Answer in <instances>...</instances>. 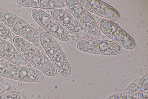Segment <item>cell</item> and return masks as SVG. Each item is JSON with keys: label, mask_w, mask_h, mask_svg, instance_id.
<instances>
[{"label": "cell", "mask_w": 148, "mask_h": 99, "mask_svg": "<svg viewBox=\"0 0 148 99\" xmlns=\"http://www.w3.org/2000/svg\"><path fill=\"white\" fill-rule=\"evenodd\" d=\"M11 30L14 33L29 42L36 43L40 40L38 32L21 19H18Z\"/></svg>", "instance_id": "obj_1"}, {"label": "cell", "mask_w": 148, "mask_h": 99, "mask_svg": "<svg viewBox=\"0 0 148 99\" xmlns=\"http://www.w3.org/2000/svg\"><path fill=\"white\" fill-rule=\"evenodd\" d=\"M0 55L18 66H23L26 63L25 58L23 55L6 42L0 50Z\"/></svg>", "instance_id": "obj_2"}, {"label": "cell", "mask_w": 148, "mask_h": 99, "mask_svg": "<svg viewBox=\"0 0 148 99\" xmlns=\"http://www.w3.org/2000/svg\"><path fill=\"white\" fill-rule=\"evenodd\" d=\"M40 40L48 55L50 57L62 50L52 36L47 32H43L40 35Z\"/></svg>", "instance_id": "obj_3"}, {"label": "cell", "mask_w": 148, "mask_h": 99, "mask_svg": "<svg viewBox=\"0 0 148 99\" xmlns=\"http://www.w3.org/2000/svg\"><path fill=\"white\" fill-rule=\"evenodd\" d=\"M43 78V74L36 69L20 66L16 79L22 81L37 82Z\"/></svg>", "instance_id": "obj_4"}, {"label": "cell", "mask_w": 148, "mask_h": 99, "mask_svg": "<svg viewBox=\"0 0 148 99\" xmlns=\"http://www.w3.org/2000/svg\"><path fill=\"white\" fill-rule=\"evenodd\" d=\"M13 42L16 48L27 60H29L37 51L35 47L20 36L14 37Z\"/></svg>", "instance_id": "obj_5"}, {"label": "cell", "mask_w": 148, "mask_h": 99, "mask_svg": "<svg viewBox=\"0 0 148 99\" xmlns=\"http://www.w3.org/2000/svg\"><path fill=\"white\" fill-rule=\"evenodd\" d=\"M50 58L62 75L66 77L70 75L71 68L65 54L62 50Z\"/></svg>", "instance_id": "obj_6"}, {"label": "cell", "mask_w": 148, "mask_h": 99, "mask_svg": "<svg viewBox=\"0 0 148 99\" xmlns=\"http://www.w3.org/2000/svg\"><path fill=\"white\" fill-rule=\"evenodd\" d=\"M32 15L34 20L46 30L54 20L51 16L39 9L33 10Z\"/></svg>", "instance_id": "obj_7"}, {"label": "cell", "mask_w": 148, "mask_h": 99, "mask_svg": "<svg viewBox=\"0 0 148 99\" xmlns=\"http://www.w3.org/2000/svg\"><path fill=\"white\" fill-rule=\"evenodd\" d=\"M47 32L60 40L68 41L70 35L68 31L55 20L47 30Z\"/></svg>", "instance_id": "obj_8"}, {"label": "cell", "mask_w": 148, "mask_h": 99, "mask_svg": "<svg viewBox=\"0 0 148 99\" xmlns=\"http://www.w3.org/2000/svg\"><path fill=\"white\" fill-rule=\"evenodd\" d=\"M51 14L55 21L66 28L74 19L70 14L61 9H53Z\"/></svg>", "instance_id": "obj_9"}, {"label": "cell", "mask_w": 148, "mask_h": 99, "mask_svg": "<svg viewBox=\"0 0 148 99\" xmlns=\"http://www.w3.org/2000/svg\"><path fill=\"white\" fill-rule=\"evenodd\" d=\"M96 14L110 21H116L119 17V14L117 11L102 2Z\"/></svg>", "instance_id": "obj_10"}, {"label": "cell", "mask_w": 148, "mask_h": 99, "mask_svg": "<svg viewBox=\"0 0 148 99\" xmlns=\"http://www.w3.org/2000/svg\"><path fill=\"white\" fill-rule=\"evenodd\" d=\"M147 75L140 77L132 83L124 91L127 98L129 99H135L137 97L143 82Z\"/></svg>", "instance_id": "obj_11"}, {"label": "cell", "mask_w": 148, "mask_h": 99, "mask_svg": "<svg viewBox=\"0 0 148 99\" xmlns=\"http://www.w3.org/2000/svg\"><path fill=\"white\" fill-rule=\"evenodd\" d=\"M19 67L14 64L0 62V75L16 79Z\"/></svg>", "instance_id": "obj_12"}, {"label": "cell", "mask_w": 148, "mask_h": 99, "mask_svg": "<svg viewBox=\"0 0 148 99\" xmlns=\"http://www.w3.org/2000/svg\"><path fill=\"white\" fill-rule=\"evenodd\" d=\"M37 68L46 75L53 76L57 73V70L54 64L45 56Z\"/></svg>", "instance_id": "obj_13"}, {"label": "cell", "mask_w": 148, "mask_h": 99, "mask_svg": "<svg viewBox=\"0 0 148 99\" xmlns=\"http://www.w3.org/2000/svg\"><path fill=\"white\" fill-rule=\"evenodd\" d=\"M19 18L15 15L0 8V22L9 28H12Z\"/></svg>", "instance_id": "obj_14"}, {"label": "cell", "mask_w": 148, "mask_h": 99, "mask_svg": "<svg viewBox=\"0 0 148 99\" xmlns=\"http://www.w3.org/2000/svg\"><path fill=\"white\" fill-rule=\"evenodd\" d=\"M99 28L106 36L111 38L119 28L115 24L107 19Z\"/></svg>", "instance_id": "obj_15"}, {"label": "cell", "mask_w": 148, "mask_h": 99, "mask_svg": "<svg viewBox=\"0 0 148 99\" xmlns=\"http://www.w3.org/2000/svg\"><path fill=\"white\" fill-rule=\"evenodd\" d=\"M122 48L119 44L112 42L109 41L106 54L114 55L121 52Z\"/></svg>", "instance_id": "obj_16"}, {"label": "cell", "mask_w": 148, "mask_h": 99, "mask_svg": "<svg viewBox=\"0 0 148 99\" xmlns=\"http://www.w3.org/2000/svg\"><path fill=\"white\" fill-rule=\"evenodd\" d=\"M148 75L145 78L138 93V98L148 99Z\"/></svg>", "instance_id": "obj_17"}, {"label": "cell", "mask_w": 148, "mask_h": 99, "mask_svg": "<svg viewBox=\"0 0 148 99\" xmlns=\"http://www.w3.org/2000/svg\"><path fill=\"white\" fill-rule=\"evenodd\" d=\"M128 35L122 29L119 28L111 39L116 43L120 45L122 41Z\"/></svg>", "instance_id": "obj_18"}, {"label": "cell", "mask_w": 148, "mask_h": 99, "mask_svg": "<svg viewBox=\"0 0 148 99\" xmlns=\"http://www.w3.org/2000/svg\"><path fill=\"white\" fill-rule=\"evenodd\" d=\"M90 44L91 40H82L77 42V46L82 51L90 53Z\"/></svg>", "instance_id": "obj_19"}, {"label": "cell", "mask_w": 148, "mask_h": 99, "mask_svg": "<svg viewBox=\"0 0 148 99\" xmlns=\"http://www.w3.org/2000/svg\"><path fill=\"white\" fill-rule=\"evenodd\" d=\"M17 2L20 5L25 7L38 8L39 6L38 0H18Z\"/></svg>", "instance_id": "obj_20"}, {"label": "cell", "mask_w": 148, "mask_h": 99, "mask_svg": "<svg viewBox=\"0 0 148 99\" xmlns=\"http://www.w3.org/2000/svg\"><path fill=\"white\" fill-rule=\"evenodd\" d=\"M86 10L81 5L74 8L71 12L77 20H79L87 12Z\"/></svg>", "instance_id": "obj_21"}, {"label": "cell", "mask_w": 148, "mask_h": 99, "mask_svg": "<svg viewBox=\"0 0 148 99\" xmlns=\"http://www.w3.org/2000/svg\"><path fill=\"white\" fill-rule=\"evenodd\" d=\"M74 35L78 38L82 40L87 39L89 36L87 30L81 24Z\"/></svg>", "instance_id": "obj_22"}, {"label": "cell", "mask_w": 148, "mask_h": 99, "mask_svg": "<svg viewBox=\"0 0 148 99\" xmlns=\"http://www.w3.org/2000/svg\"><path fill=\"white\" fill-rule=\"evenodd\" d=\"M20 94L16 91H10L0 94V99H21Z\"/></svg>", "instance_id": "obj_23"}, {"label": "cell", "mask_w": 148, "mask_h": 99, "mask_svg": "<svg viewBox=\"0 0 148 99\" xmlns=\"http://www.w3.org/2000/svg\"><path fill=\"white\" fill-rule=\"evenodd\" d=\"M11 32L9 28L0 22V38L2 39L9 38Z\"/></svg>", "instance_id": "obj_24"}, {"label": "cell", "mask_w": 148, "mask_h": 99, "mask_svg": "<svg viewBox=\"0 0 148 99\" xmlns=\"http://www.w3.org/2000/svg\"><path fill=\"white\" fill-rule=\"evenodd\" d=\"M120 45L127 49H131L134 47L135 44L132 38L128 35L122 41Z\"/></svg>", "instance_id": "obj_25"}, {"label": "cell", "mask_w": 148, "mask_h": 99, "mask_svg": "<svg viewBox=\"0 0 148 99\" xmlns=\"http://www.w3.org/2000/svg\"><path fill=\"white\" fill-rule=\"evenodd\" d=\"M109 41L99 40L97 53L100 54H106Z\"/></svg>", "instance_id": "obj_26"}, {"label": "cell", "mask_w": 148, "mask_h": 99, "mask_svg": "<svg viewBox=\"0 0 148 99\" xmlns=\"http://www.w3.org/2000/svg\"><path fill=\"white\" fill-rule=\"evenodd\" d=\"M80 25L78 21L74 19L66 29L68 32L74 35Z\"/></svg>", "instance_id": "obj_27"}, {"label": "cell", "mask_w": 148, "mask_h": 99, "mask_svg": "<svg viewBox=\"0 0 148 99\" xmlns=\"http://www.w3.org/2000/svg\"><path fill=\"white\" fill-rule=\"evenodd\" d=\"M93 19L90 14L87 12L78 21L80 24L84 26L90 22Z\"/></svg>", "instance_id": "obj_28"}, {"label": "cell", "mask_w": 148, "mask_h": 99, "mask_svg": "<svg viewBox=\"0 0 148 99\" xmlns=\"http://www.w3.org/2000/svg\"><path fill=\"white\" fill-rule=\"evenodd\" d=\"M102 2L99 0H91V6L88 10L92 13H96L99 8Z\"/></svg>", "instance_id": "obj_29"}, {"label": "cell", "mask_w": 148, "mask_h": 99, "mask_svg": "<svg viewBox=\"0 0 148 99\" xmlns=\"http://www.w3.org/2000/svg\"><path fill=\"white\" fill-rule=\"evenodd\" d=\"M38 8L43 9H53L52 0H39Z\"/></svg>", "instance_id": "obj_30"}, {"label": "cell", "mask_w": 148, "mask_h": 99, "mask_svg": "<svg viewBox=\"0 0 148 99\" xmlns=\"http://www.w3.org/2000/svg\"><path fill=\"white\" fill-rule=\"evenodd\" d=\"M66 4L67 7L71 12L75 8L81 5L78 0H66Z\"/></svg>", "instance_id": "obj_31"}, {"label": "cell", "mask_w": 148, "mask_h": 99, "mask_svg": "<svg viewBox=\"0 0 148 99\" xmlns=\"http://www.w3.org/2000/svg\"><path fill=\"white\" fill-rule=\"evenodd\" d=\"M99 40H91L90 49V53H97Z\"/></svg>", "instance_id": "obj_32"}, {"label": "cell", "mask_w": 148, "mask_h": 99, "mask_svg": "<svg viewBox=\"0 0 148 99\" xmlns=\"http://www.w3.org/2000/svg\"><path fill=\"white\" fill-rule=\"evenodd\" d=\"M107 99H127V96L124 92H119L112 95Z\"/></svg>", "instance_id": "obj_33"}, {"label": "cell", "mask_w": 148, "mask_h": 99, "mask_svg": "<svg viewBox=\"0 0 148 99\" xmlns=\"http://www.w3.org/2000/svg\"><path fill=\"white\" fill-rule=\"evenodd\" d=\"M98 26L96 22L93 19L90 22L84 27L89 32V31Z\"/></svg>", "instance_id": "obj_34"}, {"label": "cell", "mask_w": 148, "mask_h": 99, "mask_svg": "<svg viewBox=\"0 0 148 99\" xmlns=\"http://www.w3.org/2000/svg\"><path fill=\"white\" fill-rule=\"evenodd\" d=\"M80 4L85 8L87 10L90 8L91 6V0H78Z\"/></svg>", "instance_id": "obj_35"}, {"label": "cell", "mask_w": 148, "mask_h": 99, "mask_svg": "<svg viewBox=\"0 0 148 99\" xmlns=\"http://www.w3.org/2000/svg\"><path fill=\"white\" fill-rule=\"evenodd\" d=\"M89 32L92 35H97L99 32V28L98 26L89 31Z\"/></svg>", "instance_id": "obj_36"}, {"label": "cell", "mask_w": 148, "mask_h": 99, "mask_svg": "<svg viewBox=\"0 0 148 99\" xmlns=\"http://www.w3.org/2000/svg\"><path fill=\"white\" fill-rule=\"evenodd\" d=\"M107 20L105 18H101L100 19L97 21V25L99 28H100L103 23Z\"/></svg>", "instance_id": "obj_37"}, {"label": "cell", "mask_w": 148, "mask_h": 99, "mask_svg": "<svg viewBox=\"0 0 148 99\" xmlns=\"http://www.w3.org/2000/svg\"><path fill=\"white\" fill-rule=\"evenodd\" d=\"M5 42L4 40L0 38V50Z\"/></svg>", "instance_id": "obj_38"}, {"label": "cell", "mask_w": 148, "mask_h": 99, "mask_svg": "<svg viewBox=\"0 0 148 99\" xmlns=\"http://www.w3.org/2000/svg\"><path fill=\"white\" fill-rule=\"evenodd\" d=\"M3 87V84L2 82L0 81V92L2 90Z\"/></svg>", "instance_id": "obj_39"}, {"label": "cell", "mask_w": 148, "mask_h": 99, "mask_svg": "<svg viewBox=\"0 0 148 99\" xmlns=\"http://www.w3.org/2000/svg\"><path fill=\"white\" fill-rule=\"evenodd\" d=\"M22 84V82H18V84L20 86Z\"/></svg>", "instance_id": "obj_40"}, {"label": "cell", "mask_w": 148, "mask_h": 99, "mask_svg": "<svg viewBox=\"0 0 148 99\" xmlns=\"http://www.w3.org/2000/svg\"><path fill=\"white\" fill-rule=\"evenodd\" d=\"M138 99H140V98H138Z\"/></svg>", "instance_id": "obj_41"}]
</instances>
